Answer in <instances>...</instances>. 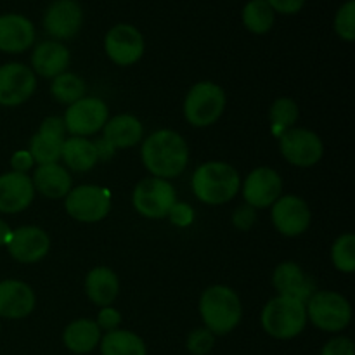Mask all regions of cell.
Wrapping results in <instances>:
<instances>
[{
	"label": "cell",
	"instance_id": "6da1fadb",
	"mask_svg": "<svg viewBox=\"0 0 355 355\" xmlns=\"http://www.w3.org/2000/svg\"><path fill=\"white\" fill-rule=\"evenodd\" d=\"M141 158L153 177L168 180L186 170L189 163V146L175 130L162 128L142 142Z\"/></svg>",
	"mask_w": 355,
	"mask_h": 355
},
{
	"label": "cell",
	"instance_id": "7a4b0ae2",
	"mask_svg": "<svg viewBox=\"0 0 355 355\" xmlns=\"http://www.w3.org/2000/svg\"><path fill=\"white\" fill-rule=\"evenodd\" d=\"M193 193L201 203L218 207L225 205L241 189L238 170L225 162H207L193 173Z\"/></svg>",
	"mask_w": 355,
	"mask_h": 355
},
{
	"label": "cell",
	"instance_id": "3957f363",
	"mask_svg": "<svg viewBox=\"0 0 355 355\" xmlns=\"http://www.w3.org/2000/svg\"><path fill=\"white\" fill-rule=\"evenodd\" d=\"M200 315L208 331L215 336L229 335L243 318V305L238 293L224 284L207 288L200 298Z\"/></svg>",
	"mask_w": 355,
	"mask_h": 355
},
{
	"label": "cell",
	"instance_id": "277c9868",
	"mask_svg": "<svg viewBox=\"0 0 355 355\" xmlns=\"http://www.w3.org/2000/svg\"><path fill=\"white\" fill-rule=\"evenodd\" d=\"M262 328L276 340H291L300 335L307 324V312L304 302L291 297L270 298L262 311Z\"/></svg>",
	"mask_w": 355,
	"mask_h": 355
},
{
	"label": "cell",
	"instance_id": "5b68a950",
	"mask_svg": "<svg viewBox=\"0 0 355 355\" xmlns=\"http://www.w3.org/2000/svg\"><path fill=\"white\" fill-rule=\"evenodd\" d=\"M225 92L214 82H198L184 99V118L196 128L210 127L217 123L225 110Z\"/></svg>",
	"mask_w": 355,
	"mask_h": 355
},
{
	"label": "cell",
	"instance_id": "8992f818",
	"mask_svg": "<svg viewBox=\"0 0 355 355\" xmlns=\"http://www.w3.org/2000/svg\"><path fill=\"white\" fill-rule=\"evenodd\" d=\"M307 321L326 333L343 331L352 321V307L342 293L329 290L315 291L305 302Z\"/></svg>",
	"mask_w": 355,
	"mask_h": 355
},
{
	"label": "cell",
	"instance_id": "52a82bcc",
	"mask_svg": "<svg viewBox=\"0 0 355 355\" xmlns=\"http://www.w3.org/2000/svg\"><path fill=\"white\" fill-rule=\"evenodd\" d=\"M132 203L139 215L151 220H159L168 217L170 210L177 203L175 187L168 180L158 177L142 179L135 186Z\"/></svg>",
	"mask_w": 355,
	"mask_h": 355
},
{
	"label": "cell",
	"instance_id": "ba28073f",
	"mask_svg": "<svg viewBox=\"0 0 355 355\" xmlns=\"http://www.w3.org/2000/svg\"><path fill=\"white\" fill-rule=\"evenodd\" d=\"M64 208L68 215L83 224H96L106 218L111 210V198L104 187L83 186L73 187L64 200Z\"/></svg>",
	"mask_w": 355,
	"mask_h": 355
},
{
	"label": "cell",
	"instance_id": "9c48e42d",
	"mask_svg": "<svg viewBox=\"0 0 355 355\" xmlns=\"http://www.w3.org/2000/svg\"><path fill=\"white\" fill-rule=\"evenodd\" d=\"M110 120V110L99 97H82L76 103L69 104L66 110L64 127L71 137H89L103 130Z\"/></svg>",
	"mask_w": 355,
	"mask_h": 355
},
{
	"label": "cell",
	"instance_id": "30bf717a",
	"mask_svg": "<svg viewBox=\"0 0 355 355\" xmlns=\"http://www.w3.org/2000/svg\"><path fill=\"white\" fill-rule=\"evenodd\" d=\"M279 151L290 165L309 168L321 162L324 144L315 132L293 127L279 137Z\"/></svg>",
	"mask_w": 355,
	"mask_h": 355
},
{
	"label": "cell",
	"instance_id": "8fae6325",
	"mask_svg": "<svg viewBox=\"0 0 355 355\" xmlns=\"http://www.w3.org/2000/svg\"><path fill=\"white\" fill-rule=\"evenodd\" d=\"M270 218L279 234L297 238L311 227L312 211L300 196L284 194L272 205Z\"/></svg>",
	"mask_w": 355,
	"mask_h": 355
},
{
	"label": "cell",
	"instance_id": "7c38bea8",
	"mask_svg": "<svg viewBox=\"0 0 355 355\" xmlns=\"http://www.w3.org/2000/svg\"><path fill=\"white\" fill-rule=\"evenodd\" d=\"M245 203L255 210L269 208L283 196V179L276 170L269 166H259L252 170L241 186Z\"/></svg>",
	"mask_w": 355,
	"mask_h": 355
},
{
	"label": "cell",
	"instance_id": "4fadbf2b",
	"mask_svg": "<svg viewBox=\"0 0 355 355\" xmlns=\"http://www.w3.org/2000/svg\"><path fill=\"white\" fill-rule=\"evenodd\" d=\"M104 49L114 64L132 66L144 54V37L132 24H116L106 33Z\"/></svg>",
	"mask_w": 355,
	"mask_h": 355
},
{
	"label": "cell",
	"instance_id": "5bb4252c",
	"mask_svg": "<svg viewBox=\"0 0 355 355\" xmlns=\"http://www.w3.org/2000/svg\"><path fill=\"white\" fill-rule=\"evenodd\" d=\"M37 90V75L21 62L0 66V104L19 106L26 103Z\"/></svg>",
	"mask_w": 355,
	"mask_h": 355
},
{
	"label": "cell",
	"instance_id": "9a60e30c",
	"mask_svg": "<svg viewBox=\"0 0 355 355\" xmlns=\"http://www.w3.org/2000/svg\"><path fill=\"white\" fill-rule=\"evenodd\" d=\"M83 23L82 7L75 0H54L44 14V28L54 40H71Z\"/></svg>",
	"mask_w": 355,
	"mask_h": 355
},
{
	"label": "cell",
	"instance_id": "2e32d148",
	"mask_svg": "<svg viewBox=\"0 0 355 355\" xmlns=\"http://www.w3.org/2000/svg\"><path fill=\"white\" fill-rule=\"evenodd\" d=\"M9 255L19 263H37L47 257L51 250V238L37 225H23L12 231L7 243Z\"/></svg>",
	"mask_w": 355,
	"mask_h": 355
},
{
	"label": "cell",
	"instance_id": "e0dca14e",
	"mask_svg": "<svg viewBox=\"0 0 355 355\" xmlns=\"http://www.w3.org/2000/svg\"><path fill=\"white\" fill-rule=\"evenodd\" d=\"M35 198L31 177L19 172H7L0 175V211L19 214L26 210Z\"/></svg>",
	"mask_w": 355,
	"mask_h": 355
},
{
	"label": "cell",
	"instance_id": "ac0fdd59",
	"mask_svg": "<svg viewBox=\"0 0 355 355\" xmlns=\"http://www.w3.org/2000/svg\"><path fill=\"white\" fill-rule=\"evenodd\" d=\"M37 297L30 284L17 279L0 281V318L23 319L35 311Z\"/></svg>",
	"mask_w": 355,
	"mask_h": 355
},
{
	"label": "cell",
	"instance_id": "d6986e66",
	"mask_svg": "<svg viewBox=\"0 0 355 355\" xmlns=\"http://www.w3.org/2000/svg\"><path fill=\"white\" fill-rule=\"evenodd\" d=\"M272 284L279 295L297 298L304 304L315 293L314 281L295 262H281L272 274Z\"/></svg>",
	"mask_w": 355,
	"mask_h": 355
},
{
	"label": "cell",
	"instance_id": "ffe728a7",
	"mask_svg": "<svg viewBox=\"0 0 355 355\" xmlns=\"http://www.w3.org/2000/svg\"><path fill=\"white\" fill-rule=\"evenodd\" d=\"M35 44V26L21 14L0 16V51L21 54Z\"/></svg>",
	"mask_w": 355,
	"mask_h": 355
},
{
	"label": "cell",
	"instance_id": "44dd1931",
	"mask_svg": "<svg viewBox=\"0 0 355 355\" xmlns=\"http://www.w3.org/2000/svg\"><path fill=\"white\" fill-rule=\"evenodd\" d=\"M69 66V51L62 42L45 40L31 54V71L44 78H55Z\"/></svg>",
	"mask_w": 355,
	"mask_h": 355
},
{
	"label": "cell",
	"instance_id": "7402d4cb",
	"mask_svg": "<svg viewBox=\"0 0 355 355\" xmlns=\"http://www.w3.org/2000/svg\"><path fill=\"white\" fill-rule=\"evenodd\" d=\"M142 135H144V127L134 114H118L110 118L103 128V139L114 151L134 148L137 142H141Z\"/></svg>",
	"mask_w": 355,
	"mask_h": 355
},
{
	"label": "cell",
	"instance_id": "603a6c76",
	"mask_svg": "<svg viewBox=\"0 0 355 355\" xmlns=\"http://www.w3.org/2000/svg\"><path fill=\"white\" fill-rule=\"evenodd\" d=\"M35 191L51 200H61L68 196L71 191V175L68 170L59 163L51 165H38L31 177Z\"/></svg>",
	"mask_w": 355,
	"mask_h": 355
},
{
	"label": "cell",
	"instance_id": "cb8c5ba5",
	"mask_svg": "<svg viewBox=\"0 0 355 355\" xmlns=\"http://www.w3.org/2000/svg\"><path fill=\"white\" fill-rule=\"evenodd\" d=\"M85 293L97 307H110L120 293V279L110 267H96L85 277Z\"/></svg>",
	"mask_w": 355,
	"mask_h": 355
},
{
	"label": "cell",
	"instance_id": "d4e9b609",
	"mask_svg": "<svg viewBox=\"0 0 355 355\" xmlns=\"http://www.w3.org/2000/svg\"><path fill=\"white\" fill-rule=\"evenodd\" d=\"M101 329L92 319H76L66 326L62 333V342L66 349L73 354H89L99 345L101 342Z\"/></svg>",
	"mask_w": 355,
	"mask_h": 355
},
{
	"label": "cell",
	"instance_id": "484cf974",
	"mask_svg": "<svg viewBox=\"0 0 355 355\" xmlns=\"http://www.w3.org/2000/svg\"><path fill=\"white\" fill-rule=\"evenodd\" d=\"M61 158L75 172H89L99 162L94 141L87 137L64 139L61 148Z\"/></svg>",
	"mask_w": 355,
	"mask_h": 355
},
{
	"label": "cell",
	"instance_id": "4316f807",
	"mask_svg": "<svg viewBox=\"0 0 355 355\" xmlns=\"http://www.w3.org/2000/svg\"><path fill=\"white\" fill-rule=\"evenodd\" d=\"M103 355H148L144 340L127 329L106 333L99 342Z\"/></svg>",
	"mask_w": 355,
	"mask_h": 355
},
{
	"label": "cell",
	"instance_id": "83f0119b",
	"mask_svg": "<svg viewBox=\"0 0 355 355\" xmlns=\"http://www.w3.org/2000/svg\"><path fill=\"white\" fill-rule=\"evenodd\" d=\"M243 24L246 30L255 35H263L270 31L276 21V12L270 9L266 0H250L241 12Z\"/></svg>",
	"mask_w": 355,
	"mask_h": 355
},
{
	"label": "cell",
	"instance_id": "f1b7e54d",
	"mask_svg": "<svg viewBox=\"0 0 355 355\" xmlns=\"http://www.w3.org/2000/svg\"><path fill=\"white\" fill-rule=\"evenodd\" d=\"M51 94L58 103L69 106V104L85 97V82L75 73L64 71L52 78Z\"/></svg>",
	"mask_w": 355,
	"mask_h": 355
},
{
	"label": "cell",
	"instance_id": "f546056e",
	"mask_svg": "<svg viewBox=\"0 0 355 355\" xmlns=\"http://www.w3.org/2000/svg\"><path fill=\"white\" fill-rule=\"evenodd\" d=\"M269 116L270 123H272V134L281 137L284 132L293 128V125L297 123L298 118H300V110H298V104L293 99L279 97L270 106Z\"/></svg>",
	"mask_w": 355,
	"mask_h": 355
},
{
	"label": "cell",
	"instance_id": "4dcf8cb0",
	"mask_svg": "<svg viewBox=\"0 0 355 355\" xmlns=\"http://www.w3.org/2000/svg\"><path fill=\"white\" fill-rule=\"evenodd\" d=\"M62 142L59 139L47 137V135L35 134L30 139V155L33 158V162H37L38 165H51V163H58L61 159V148Z\"/></svg>",
	"mask_w": 355,
	"mask_h": 355
},
{
	"label": "cell",
	"instance_id": "1f68e13d",
	"mask_svg": "<svg viewBox=\"0 0 355 355\" xmlns=\"http://www.w3.org/2000/svg\"><path fill=\"white\" fill-rule=\"evenodd\" d=\"M331 260L333 266L340 272L352 274L355 270V236L352 232L342 234L336 238L331 246Z\"/></svg>",
	"mask_w": 355,
	"mask_h": 355
},
{
	"label": "cell",
	"instance_id": "d6a6232c",
	"mask_svg": "<svg viewBox=\"0 0 355 355\" xmlns=\"http://www.w3.org/2000/svg\"><path fill=\"white\" fill-rule=\"evenodd\" d=\"M335 31L342 40H355V0H347L335 16Z\"/></svg>",
	"mask_w": 355,
	"mask_h": 355
},
{
	"label": "cell",
	"instance_id": "836d02e7",
	"mask_svg": "<svg viewBox=\"0 0 355 355\" xmlns=\"http://www.w3.org/2000/svg\"><path fill=\"white\" fill-rule=\"evenodd\" d=\"M215 345V335L207 328H198L189 333L186 347L193 355H207Z\"/></svg>",
	"mask_w": 355,
	"mask_h": 355
},
{
	"label": "cell",
	"instance_id": "e575fe53",
	"mask_svg": "<svg viewBox=\"0 0 355 355\" xmlns=\"http://www.w3.org/2000/svg\"><path fill=\"white\" fill-rule=\"evenodd\" d=\"M255 222L257 210L246 203L236 208L234 214H232V224H234V227L239 229V231H248V229H252L253 225H255Z\"/></svg>",
	"mask_w": 355,
	"mask_h": 355
},
{
	"label": "cell",
	"instance_id": "d590c367",
	"mask_svg": "<svg viewBox=\"0 0 355 355\" xmlns=\"http://www.w3.org/2000/svg\"><path fill=\"white\" fill-rule=\"evenodd\" d=\"M168 218L177 227H189L194 220V210L187 203H179L177 201L172 207V210H170Z\"/></svg>",
	"mask_w": 355,
	"mask_h": 355
},
{
	"label": "cell",
	"instance_id": "8d00e7d4",
	"mask_svg": "<svg viewBox=\"0 0 355 355\" xmlns=\"http://www.w3.org/2000/svg\"><path fill=\"white\" fill-rule=\"evenodd\" d=\"M321 355H355L354 342L347 336H336L322 347Z\"/></svg>",
	"mask_w": 355,
	"mask_h": 355
},
{
	"label": "cell",
	"instance_id": "74e56055",
	"mask_svg": "<svg viewBox=\"0 0 355 355\" xmlns=\"http://www.w3.org/2000/svg\"><path fill=\"white\" fill-rule=\"evenodd\" d=\"M121 322V314L116 311L114 307H101L99 311V315H97V321L96 324L99 326L101 331H114V329H118V326H120Z\"/></svg>",
	"mask_w": 355,
	"mask_h": 355
},
{
	"label": "cell",
	"instance_id": "f35d334b",
	"mask_svg": "<svg viewBox=\"0 0 355 355\" xmlns=\"http://www.w3.org/2000/svg\"><path fill=\"white\" fill-rule=\"evenodd\" d=\"M38 134L47 135V137L59 139V141H64L66 135V127L62 118L59 116H47L44 121H42L40 128H38Z\"/></svg>",
	"mask_w": 355,
	"mask_h": 355
},
{
	"label": "cell",
	"instance_id": "ab89813d",
	"mask_svg": "<svg viewBox=\"0 0 355 355\" xmlns=\"http://www.w3.org/2000/svg\"><path fill=\"white\" fill-rule=\"evenodd\" d=\"M274 12L297 14L305 6V0H266Z\"/></svg>",
	"mask_w": 355,
	"mask_h": 355
},
{
	"label": "cell",
	"instance_id": "60d3db41",
	"mask_svg": "<svg viewBox=\"0 0 355 355\" xmlns=\"http://www.w3.org/2000/svg\"><path fill=\"white\" fill-rule=\"evenodd\" d=\"M33 158H31L30 151H16L10 158V166H12V172L26 173L28 170L33 166Z\"/></svg>",
	"mask_w": 355,
	"mask_h": 355
},
{
	"label": "cell",
	"instance_id": "b9f144b4",
	"mask_svg": "<svg viewBox=\"0 0 355 355\" xmlns=\"http://www.w3.org/2000/svg\"><path fill=\"white\" fill-rule=\"evenodd\" d=\"M94 146H96V153H97V158H99V159L106 162V159L113 158L114 149L111 148V146L107 144V142L104 141L103 137L97 139V141H94Z\"/></svg>",
	"mask_w": 355,
	"mask_h": 355
},
{
	"label": "cell",
	"instance_id": "7bdbcfd3",
	"mask_svg": "<svg viewBox=\"0 0 355 355\" xmlns=\"http://www.w3.org/2000/svg\"><path fill=\"white\" fill-rule=\"evenodd\" d=\"M10 236H12V229L9 227L7 222H3L2 218H0V246H7Z\"/></svg>",
	"mask_w": 355,
	"mask_h": 355
}]
</instances>
